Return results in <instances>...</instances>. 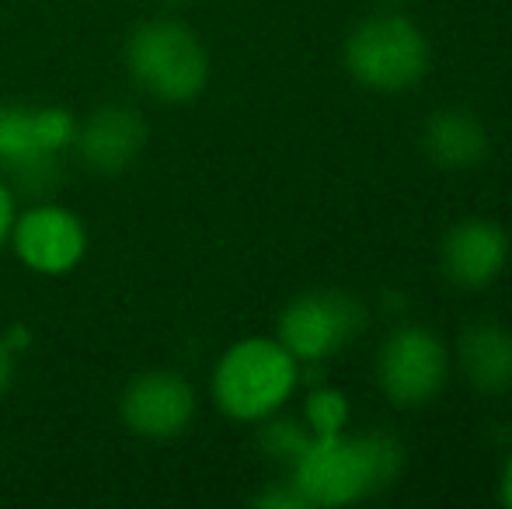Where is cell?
<instances>
[{"instance_id":"cell-15","label":"cell","mask_w":512,"mask_h":509,"mask_svg":"<svg viewBox=\"0 0 512 509\" xmlns=\"http://www.w3.org/2000/svg\"><path fill=\"white\" fill-rule=\"evenodd\" d=\"M262 422L265 426H262V436H258V440H262V450L272 457V461H286L293 468V461L307 450L310 429L293 419H272V415Z\"/></svg>"},{"instance_id":"cell-4","label":"cell","mask_w":512,"mask_h":509,"mask_svg":"<svg viewBox=\"0 0 512 509\" xmlns=\"http://www.w3.org/2000/svg\"><path fill=\"white\" fill-rule=\"evenodd\" d=\"M342 60L363 88L398 95L415 88L429 70V39L408 14L380 11L345 35Z\"/></svg>"},{"instance_id":"cell-13","label":"cell","mask_w":512,"mask_h":509,"mask_svg":"<svg viewBox=\"0 0 512 509\" xmlns=\"http://www.w3.org/2000/svg\"><path fill=\"white\" fill-rule=\"evenodd\" d=\"M457 367L474 391H512V332L499 321H471L457 339Z\"/></svg>"},{"instance_id":"cell-5","label":"cell","mask_w":512,"mask_h":509,"mask_svg":"<svg viewBox=\"0 0 512 509\" xmlns=\"http://www.w3.org/2000/svg\"><path fill=\"white\" fill-rule=\"evenodd\" d=\"M366 328V307L342 290H310L283 307L276 339L297 363H321L342 353Z\"/></svg>"},{"instance_id":"cell-21","label":"cell","mask_w":512,"mask_h":509,"mask_svg":"<svg viewBox=\"0 0 512 509\" xmlns=\"http://www.w3.org/2000/svg\"><path fill=\"white\" fill-rule=\"evenodd\" d=\"M164 4H182V0H164Z\"/></svg>"},{"instance_id":"cell-6","label":"cell","mask_w":512,"mask_h":509,"mask_svg":"<svg viewBox=\"0 0 512 509\" xmlns=\"http://www.w3.org/2000/svg\"><path fill=\"white\" fill-rule=\"evenodd\" d=\"M450 377V353L443 339L422 325H401L387 335L377 356V381L401 408L429 405Z\"/></svg>"},{"instance_id":"cell-14","label":"cell","mask_w":512,"mask_h":509,"mask_svg":"<svg viewBox=\"0 0 512 509\" xmlns=\"http://www.w3.org/2000/svg\"><path fill=\"white\" fill-rule=\"evenodd\" d=\"M349 401L338 387H317L304 401V422L310 436H331L349 426Z\"/></svg>"},{"instance_id":"cell-17","label":"cell","mask_w":512,"mask_h":509,"mask_svg":"<svg viewBox=\"0 0 512 509\" xmlns=\"http://www.w3.org/2000/svg\"><path fill=\"white\" fill-rule=\"evenodd\" d=\"M14 217H18V192L7 185V178L0 175V245L11 238Z\"/></svg>"},{"instance_id":"cell-18","label":"cell","mask_w":512,"mask_h":509,"mask_svg":"<svg viewBox=\"0 0 512 509\" xmlns=\"http://www.w3.org/2000/svg\"><path fill=\"white\" fill-rule=\"evenodd\" d=\"M14 363H18V353H14L4 342V335H0V398H4V391L14 381Z\"/></svg>"},{"instance_id":"cell-9","label":"cell","mask_w":512,"mask_h":509,"mask_svg":"<svg viewBox=\"0 0 512 509\" xmlns=\"http://www.w3.org/2000/svg\"><path fill=\"white\" fill-rule=\"evenodd\" d=\"M63 161L39 129L35 105H4L0 109V175L14 192L46 196L63 182Z\"/></svg>"},{"instance_id":"cell-7","label":"cell","mask_w":512,"mask_h":509,"mask_svg":"<svg viewBox=\"0 0 512 509\" xmlns=\"http://www.w3.org/2000/svg\"><path fill=\"white\" fill-rule=\"evenodd\" d=\"M7 241L18 262L39 276H67L88 255V227L60 203H35L18 213Z\"/></svg>"},{"instance_id":"cell-1","label":"cell","mask_w":512,"mask_h":509,"mask_svg":"<svg viewBox=\"0 0 512 509\" xmlns=\"http://www.w3.org/2000/svg\"><path fill=\"white\" fill-rule=\"evenodd\" d=\"M405 450L391 433L310 436L307 450L293 461L290 482L310 506H349L394 485Z\"/></svg>"},{"instance_id":"cell-22","label":"cell","mask_w":512,"mask_h":509,"mask_svg":"<svg viewBox=\"0 0 512 509\" xmlns=\"http://www.w3.org/2000/svg\"><path fill=\"white\" fill-rule=\"evenodd\" d=\"M384 4H401V0H384Z\"/></svg>"},{"instance_id":"cell-12","label":"cell","mask_w":512,"mask_h":509,"mask_svg":"<svg viewBox=\"0 0 512 509\" xmlns=\"http://www.w3.org/2000/svg\"><path fill=\"white\" fill-rule=\"evenodd\" d=\"M422 150L436 168L467 171V168H478L488 157L492 136H488V126L481 123L478 112L450 105V109H439L425 119Z\"/></svg>"},{"instance_id":"cell-20","label":"cell","mask_w":512,"mask_h":509,"mask_svg":"<svg viewBox=\"0 0 512 509\" xmlns=\"http://www.w3.org/2000/svg\"><path fill=\"white\" fill-rule=\"evenodd\" d=\"M502 503L512 506V454H509V461H506V468H502Z\"/></svg>"},{"instance_id":"cell-16","label":"cell","mask_w":512,"mask_h":509,"mask_svg":"<svg viewBox=\"0 0 512 509\" xmlns=\"http://www.w3.org/2000/svg\"><path fill=\"white\" fill-rule=\"evenodd\" d=\"M255 506H262V509H307L310 503L300 496L297 485L286 482V485H269L265 492H258Z\"/></svg>"},{"instance_id":"cell-8","label":"cell","mask_w":512,"mask_h":509,"mask_svg":"<svg viewBox=\"0 0 512 509\" xmlns=\"http://www.w3.org/2000/svg\"><path fill=\"white\" fill-rule=\"evenodd\" d=\"M122 422L143 440H175L199 412L196 387L175 370H147L126 384L119 401Z\"/></svg>"},{"instance_id":"cell-10","label":"cell","mask_w":512,"mask_h":509,"mask_svg":"<svg viewBox=\"0 0 512 509\" xmlns=\"http://www.w3.org/2000/svg\"><path fill=\"white\" fill-rule=\"evenodd\" d=\"M439 262L453 286L460 290H485L499 279L509 262V238L495 220L467 217L446 231Z\"/></svg>"},{"instance_id":"cell-3","label":"cell","mask_w":512,"mask_h":509,"mask_svg":"<svg viewBox=\"0 0 512 509\" xmlns=\"http://www.w3.org/2000/svg\"><path fill=\"white\" fill-rule=\"evenodd\" d=\"M300 363L279 339L251 335L220 356L213 370V401L237 422H262L293 398Z\"/></svg>"},{"instance_id":"cell-2","label":"cell","mask_w":512,"mask_h":509,"mask_svg":"<svg viewBox=\"0 0 512 509\" xmlns=\"http://www.w3.org/2000/svg\"><path fill=\"white\" fill-rule=\"evenodd\" d=\"M126 70L147 98L164 105H185L206 91V42L196 35V28L171 14L147 18L126 39Z\"/></svg>"},{"instance_id":"cell-11","label":"cell","mask_w":512,"mask_h":509,"mask_svg":"<svg viewBox=\"0 0 512 509\" xmlns=\"http://www.w3.org/2000/svg\"><path fill=\"white\" fill-rule=\"evenodd\" d=\"M147 147V123L129 105H102L77 123L74 154L95 175H122Z\"/></svg>"},{"instance_id":"cell-19","label":"cell","mask_w":512,"mask_h":509,"mask_svg":"<svg viewBox=\"0 0 512 509\" xmlns=\"http://www.w3.org/2000/svg\"><path fill=\"white\" fill-rule=\"evenodd\" d=\"M4 342L14 349V353H21V349H28V342H32V332H28L25 325H11L4 332Z\"/></svg>"}]
</instances>
